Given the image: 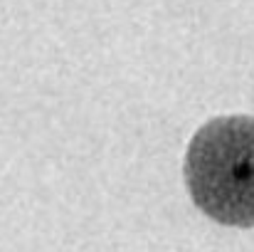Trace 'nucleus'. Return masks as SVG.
I'll use <instances>...</instances> for the list:
<instances>
[{"label": "nucleus", "instance_id": "1", "mask_svg": "<svg viewBox=\"0 0 254 252\" xmlns=\"http://www.w3.org/2000/svg\"><path fill=\"white\" fill-rule=\"evenodd\" d=\"M183 178L202 215L227 228H254V116L202 124L185 149Z\"/></svg>", "mask_w": 254, "mask_h": 252}]
</instances>
